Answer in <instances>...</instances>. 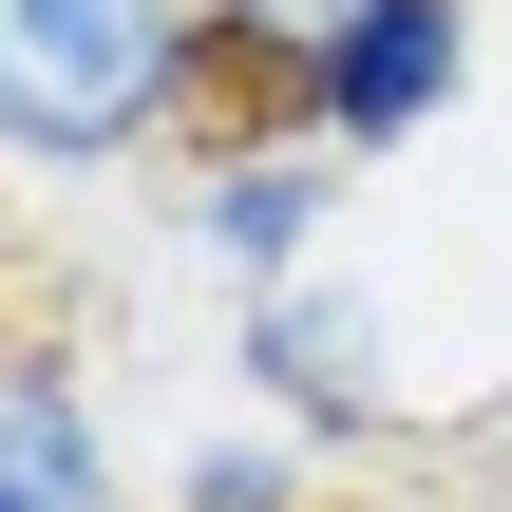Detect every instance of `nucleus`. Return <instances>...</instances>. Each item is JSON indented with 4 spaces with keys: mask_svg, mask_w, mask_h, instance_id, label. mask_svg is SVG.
Masks as SVG:
<instances>
[{
    "mask_svg": "<svg viewBox=\"0 0 512 512\" xmlns=\"http://www.w3.org/2000/svg\"><path fill=\"white\" fill-rule=\"evenodd\" d=\"M228 38L209 0H0V171H133V152H209L228 114Z\"/></svg>",
    "mask_w": 512,
    "mask_h": 512,
    "instance_id": "f257e3e1",
    "label": "nucleus"
},
{
    "mask_svg": "<svg viewBox=\"0 0 512 512\" xmlns=\"http://www.w3.org/2000/svg\"><path fill=\"white\" fill-rule=\"evenodd\" d=\"M361 19H380V0H209V38H228V95H247V114H285V133H304L323 57H342Z\"/></svg>",
    "mask_w": 512,
    "mask_h": 512,
    "instance_id": "0eeeda50",
    "label": "nucleus"
},
{
    "mask_svg": "<svg viewBox=\"0 0 512 512\" xmlns=\"http://www.w3.org/2000/svg\"><path fill=\"white\" fill-rule=\"evenodd\" d=\"M475 95V0H380L342 57H323V95H304V133L342 152V171H380V152H418L437 114Z\"/></svg>",
    "mask_w": 512,
    "mask_h": 512,
    "instance_id": "20e7f679",
    "label": "nucleus"
},
{
    "mask_svg": "<svg viewBox=\"0 0 512 512\" xmlns=\"http://www.w3.org/2000/svg\"><path fill=\"white\" fill-rule=\"evenodd\" d=\"M228 380H247V418H285V437H323V456L418 418V380H399V304H380V285H342V266H304V285L228 304Z\"/></svg>",
    "mask_w": 512,
    "mask_h": 512,
    "instance_id": "7ed1b4c3",
    "label": "nucleus"
},
{
    "mask_svg": "<svg viewBox=\"0 0 512 512\" xmlns=\"http://www.w3.org/2000/svg\"><path fill=\"white\" fill-rule=\"evenodd\" d=\"M342 209H361V171H342L323 133H285V114H228V133L171 171V247H190L228 304H266V285L342 266Z\"/></svg>",
    "mask_w": 512,
    "mask_h": 512,
    "instance_id": "f03ea898",
    "label": "nucleus"
},
{
    "mask_svg": "<svg viewBox=\"0 0 512 512\" xmlns=\"http://www.w3.org/2000/svg\"><path fill=\"white\" fill-rule=\"evenodd\" d=\"M0 512H133L114 380L76 342H0Z\"/></svg>",
    "mask_w": 512,
    "mask_h": 512,
    "instance_id": "39448f33",
    "label": "nucleus"
},
{
    "mask_svg": "<svg viewBox=\"0 0 512 512\" xmlns=\"http://www.w3.org/2000/svg\"><path fill=\"white\" fill-rule=\"evenodd\" d=\"M152 512H342V494H323V437H285V418H190V437L152 456Z\"/></svg>",
    "mask_w": 512,
    "mask_h": 512,
    "instance_id": "423d86ee",
    "label": "nucleus"
}]
</instances>
